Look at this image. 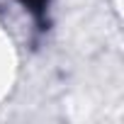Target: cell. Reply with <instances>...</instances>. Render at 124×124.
<instances>
[{
    "mask_svg": "<svg viewBox=\"0 0 124 124\" xmlns=\"http://www.w3.org/2000/svg\"><path fill=\"white\" fill-rule=\"evenodd\" d=\"M20 3H22V5H24V8H27V10H29V12H32V15H34V17H37L39 22L44 20L49 0H20Z\"/></svg>",
    "mask_w": 124,
    "mask_h": 124,
    "instance_id": "obj_1",
    "label": "cell"
}]
</instances>
